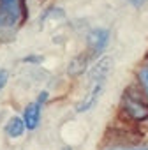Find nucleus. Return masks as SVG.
<instances>
[{
	"label": "nucleus",
	"mask_w": 148,
	"mask_h": 150,
	"mask_svg": "<svg viewBox=\"0 0 148 150\" xmlns=\"http://www.w3.org/2000/svg\"><path fill=\"white\" fill-rule=\"evenodd\" d=\"M109 71H111V58L109 57H101L97 62H94L92 69L88 71V87L76 106L78 113H87L97 104V101L101 99V96L106 88Z\"/></svg>",
	"instance_id": "obj_1"
},
{
	"label": "nucleus",
	"mask_w": 148,
	"mask_h": 150,
	"mask_svg": "<svg viewBox=\"0 0 148 150\" xmlns=\"http://www.w3.org/2000/svg\"><path fill=\"white\" fill-rule=\"evenodd\" d=\"M109 30L108 28H92L87 34V50L78 55L76 58H72L70 65H69V74L72 76H78V74H83L88 65L92 62H97L102 53L106 51L108 44H109Z\"/></svg>",
	"instance_id": "obj_2"
},
{
	"label": "nucleus",
	"mask_w": 148,
	"mask_h": 150,
	"mask_svg": "<svg viewBox=\"0 0 148 150\" xmlns=\"http://www.w3.org/2000/svg\"><path fill=\"white\" fill-rule=\"evenodd\" d=\"M120 110L132 122H144V120H148V101L143 97L141 92H134V90L127 88L123 92V96H122Z\"/></svg>",
	"instance_id": "obj_3"
},
{
	"label": "nucleus",
	"mask_w": 148,
	"mask_h": 150,
	"mask_svg": "<svg viewBox=\"0 0 148 150\" xmlns=\"http://www.w3.org/2000/svg\"><path fill=\"white\" fill-rule=\"evenodd\" d=\"M25 18L23 0H0V30H14Z\"/></svg>",
	"instance_id": "obj_4"
},
{
	"label": "nucleus",
	"mask_w": 148,
	"mask_h": 150,
	"mask_svg": "<svg viewBox=\"0 0 148 150\" xmlns=\"http://www.w3.org/2000/svg\"><path fill=\"white\" fill-rule=\"evenodd\" d=\"M41 115H42V104L39 101H32L25 106L21 118L27 125V131H35L37 129V125L41 124Z\"/></svg>",
	"instance_id": "obj_5"
},
{
	"label": "nucleus",
	"mask_w": 148,
	"mask_h": 150,
	"mask_svg": "<svg viewBox=\"0 0 148 150\" xmlns=\"http://www.w3.org/2000/svg\"><path fill=\"white\" fill-rule=\"evenodd\" d=\"M25 131H27V125H25L23 118H21V117H16V115L11 117V118L6 122V125H4V132H6V136L11 138V139L21 138V136L25 134Z\"/></svg>",
	"instance_id": "obj_6"
},
{
	"label": "nucleus",
	"mask_w": 148,
	"mask_h": 150,
	"mask_svg": "<svg viewBox=\"0 0 148 150\" xmlns=\"http://www.w3.org/2000/svg\"><path fill=\"white\" fill-rule=\"evenodd\" d=\"M136 78H137L139 92H141L143 97L148 101V55L139 62V65H137V69H136Z\"/></svg>",
	"instance_id": "obj_7"
},
{
	"label": "nucleus",
	"mask_w": 148,
	"mask_h": 150,
	"mask_svg": "<svg viewBox=\"0 0 148 150\" xmlns=\"http://www.w3.org/2000/svg\"><path fill=\"white\" fill-rule=\"evenodd\" d=\"M9 81V71L7 69H0V92H2V88L7 85Z\"/></svg>",
	"instance_id": "obj_8"
},
{
	"label": "nucleus",
	"mask_w": 148,
	"mask_h": 150,
	"mask_svg": "<svg viewBox=\"0 0 148 150\" xmlns=\"http://www.w3.org/2000/svg\"><path fill=\"white\" fill-rule=\"evenodd\" d=\"M146 2H148V0H127V4H129V6H132V7H136V9L143 7Z\"/></svg>",
	"instance_id": "obj_9"
},
{
	"label": "nucleus",
	"mask_w": 148,
	"mask_h": 150,
	"mask_svg": "<svg viewBox=\"0 0 148 150\" xmlns=\"http://www.w3.org/2000/svg\"><path fill=\"white\" fill-rule=\"evenodd\" d=\"M125 150H148V145H127Z\"/></svg>",
	"instance_id": "obj_10"
},
{
	"label": "nucleus",
	"mask_w": 148,
	"mask_h": 150,
	"mask_svg": "<svg viewBox=\"0 0 148 150\" xmlns=\"http://www.w3.org/2000/svg\"><path fill=\"white\" fill-rule=\"evenodd\" d=\"M62 150H72V148H70V146H65V148H62Z\"/></svg>",
	"instance_id": "obj_11"
}]
</instances>
